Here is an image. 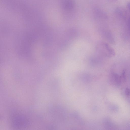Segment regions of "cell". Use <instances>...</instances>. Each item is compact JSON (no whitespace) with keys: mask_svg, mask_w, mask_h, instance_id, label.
I'll list each match as a JSON object with an SVG mask.
<instances>
[{"mask_svg":"<svg viewBox=\"0 0 130 130\" xmlns=\"http://www.w3.org/2000/svg\"><path fill=\"white\" fill-rule=\"evenodd\" d=\"M62 4L64 9L68 12L72 11L74 7V3L73 0H63Z\"/></svg>","mask_w":130,"mask_h":130,"instance_id":"6da1fadb","label":"cell"},{"mask_svg":"<svg viewBox=\"0 0 130 130\" xmlns=\"http://www.w3.org/2000/svg\"><path fill=\"white\" fill-rule=\"evenodd\" d=\"M116 15L119 17L125 19L126 17V14L125 11L122 8H118L116 9L115 11Z\"/></svg>","mask_w":130,"mask_h":130,"instance_id":"7a4b0ae2","label":"cell"},{"mask_svg":"<svg viewBox=\"0 0 130 130\" xmlns=\"http://www.w3.org/2000/svg\"><path fill=\"white\" fill-rule=\"evenodd\" d=\"M105 46L108 52V55L111 57L114 56L115 53L114 50L108 44H106Z\"/></svg>","mask_w":130,"mask_h":130,"instance_id":"3957f363","label":"cell"},{"mask_svg":"<svg viewBox=\"0 0 130 130\" xmlns=\"http://www.w3.org/2000/svg\"><path fill=\"white\" fill-rule=\"evenodd\" d=\"M125 93L126 95L127 96H129L130 95V90L128 88L126 89Z\"/></svg>","mask_w":130,"mask_h":130,"instance_id":"277c9868","label":"cell"},{"mask_svg":"<svg viewBox=\"0 0 130 130\" xmlns=\"http://www.w3.org/2000/svg\"><path fill=\"white\" fill-rule=\"evenodd\" d=\"M128 26L130 32V17L129 18L127 22Z\"/></svg>","mask_w":130,"mask_h":130,"instance_id":"5b68a950","label":"cell"},{"mask_svg":"<svg viewBox=\"0 0 130 130\" xmlns=\"http://www.w3.org/2000/svg\"><path fill=\"white\" fill-rule=\"evenodd\" d=\"M127 6L128 9L130 11V2L129 3L127 4Z\"/></svg>","mask_w":130,"mask_h":130,"instance_id":"8992f818","label":"cell"},{"mask_svg":"<svg viewBox=\"0 0 130 130\" xmlns=\"http://www.w3.org/2000/svg\"><path fill=\"white\" fill-rule=\"evenodd\" d=\"M112 0V1H117V0Z\"/></svg>","mask_w":130,"mask_h":130,"instance_id":"52a82bcc","label":"cell"}]
</instances>
